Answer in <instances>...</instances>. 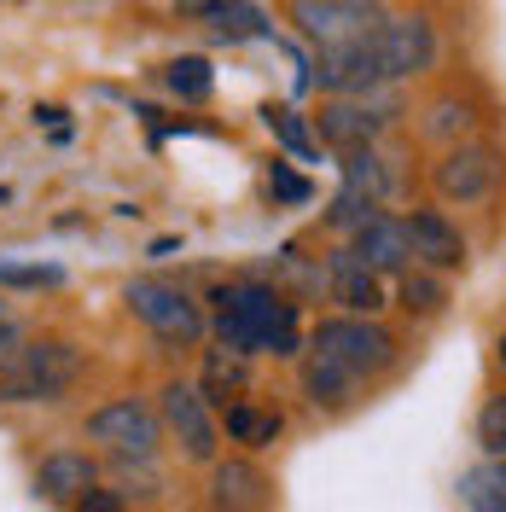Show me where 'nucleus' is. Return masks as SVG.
<instances>
[{
	"label": "nucleus",
	"mask_w": 506,
	"mask_h": 512,
	"mask_svg": "<svg viewBox=\"0 0 506 512\" xmlns=\"http://www.w3.org/2000/svg\"><path fill=\"white\" fill-rule=\"evenodd\" d=\"M204 12L216 18V30H222V35H262V18H256L251 6H227V0H210Z\"/></svg>",
	"instance_id": "26"
},
{
	"label": "nucleus",
	"mask_w": 506,
	"mask_h": 512,
	"mask_svg": "<svg viewBox=\"0 0 506 512\" xmlns=\"http://www.w3.org/2000/svg\"><path fill=\"white\" fill-rule=\"evenodd\" d=\"M396 361L402 344L379 315H326L303 350V396L320 414H349Z\"/></svg>",
	"instance_id": "1"
},
{
	"label": "nucleus",
	"mask_w": 506,
	"mask_h": 512,
	"mask_svg": "<svg viewBox=\"0 0 506 512\" xmlns=\"http://www.w3.org/2000/svg\"><path fill=\"white\" fill-rule=\"evenodd\" d=\"M24 344H30V326H24V315H18L12 303H0V367L24 350Z\"/></svg>",
	"instance_id": "27"
},
{
	"label": "nucleus",
	"mask_w": 506,
	"mask_h": 512,
	"mask_svg": "<svg viewBox=\"0 0 506 512\" xmlns=\"http://www.w3.org/2000/svg\"><path fill=\"white\" fill-rule=\"evenodd\" d=\"M495 367L506 373V332H501V344H495Z\"/></svg>",
	"instance_id": "30"
},
{
	"label": "nucleus",
	"mask_w": 506,
	"mask_h": 512,
	"mask_svg": "<svg viewBox=\"0 0 506 512\" xmlns=\"http://www.w3.org/2000/svg\"><path fill=\"white\" fill-rule=\"evenodd\" d=\"M501 187H506V152L489 146V140H460V146L437 152V163H431V192H437L443 210H477Z\"/></svg>",
	"instance_id": "6"
},
{
	"label": "nucleus",
	"mask_w": 506,
	"mask_h": 512,
	"mask_svg": "<svg viewBox=\"0 0 506 512\" xmlns=\"http://www.w3.org/2000/svg\"><path fill=\"white\" fill-rule=\"evenodd\" d=\"M402 227H408V251H413L419 268H431V274H443V280H454V274L472 268V245H466L460 222L448 216L443 204H413L408 216H402Z\"/></svg>",
	"instance_id": "11"
},
{
	"label": "nucleus",
	"mask_w": 506,
	"mask_h": 512,
	"mask_svg": "<svg viewBox=\"0 0 506 512\" xmlns=\"http://www.w3.org/2000/svg\"><path fill=\"white\" fill-rule=\"evenodd\" d=\"M210 332L222 350L239 355H274V361H297L303 355V315L280 286L262 280H233V286L210 291Z\"/></svg>",
	"instance_id": "3"
},
{
	"label": "nucleus",
	"mask_w": 506,
	"mask_h": 512,
	"mask_svg": "<svg viewBox=\"0 0 506 512\" xmlns=\"http://www.w3.org/2000/svg\"><path fill=\"white\" fill-rule=\"evenodd\" d=\"M88 443L99 454H111V460H158L163 448V419L152 402H140V396H117V402H105L88 414Z\"/></svg>",
	"instance_id": "10"
},
{
	"label": "nucleus",
	"mask_w": 506,
	"mask_h": 512,
	"mask_svg": "<svg viewBox=\"0 0 506 512\" xmlns=\"http://www.w3.org/2000/svg\"><path fill=\"white\" fill-rule=\"evenodd\" d=\"M320 291L338 303V315H384V303H390V280L373 274L349 245L326 251V262H320Z\"/></svg>",
	"instance_id": "12"
},
{
	"label": "nucleus",
	"mask_w": 506,
	"mask_h": 512,
	"mask_svg": "<svg viewBox=\"0 0 506 512\" xmlns=\"http://www.w3.org/2000/svg\"><path fill=\"white\" fill-rule=\"evenodd\" d=\"M268 128H274V134H280L285 146H291V152H297V158H315V134H309V128H303V117H297V111H274V105H268Z\"/></svg>",
	"instance_id": "25"
},
{
	"label": "nucleus",
	"mask_w": 506,
	"mask_h": 512,
	"mask_svg": "<svg viewBox=\"0 0 506 512\" xmlns=\"http://www.w3.org/2000/svg\"><path fill=\"white\" fill-rule=\"evenodd\" d=\"M0 286L6 291H53V286H64V268H53V262H0Z\"/></svg>",
	"instance_id": "22"
},
{
	"label": "nucleus",
	"mask_w": 506,
	"mask_h": 512,
	"mask_svg": "<svg viewBox=\"0 0 506 512\" xmlns=\"http://www.w3.org/2000/svg\"><path fill=\"white\" fill-rule=\"evenodd\" d=\"M198 390H204V402L222 414L227 402H239L245 390H251V355L239 350H204V373H198Z\"/></svg>",
	"instance_id": "18"
},
{
	"label": "nucleus",
	"mask_w": 506,
	"mask_h": 512,
	"mask_svg": "<svg viewBox=\"0 0 506 512\" xmlns=\"http://www.w3.org/2000/svg\"><path fill=\"white\" fill-rule=\"evenodd\" d=\"M390 286H396V309H402L408 320H437L448 309V280L443 274H431V268H419V262L402 268Z\"/></svg>",
	"instance_id": "19"
},
{
	"label": "nucleus",
	"mask_w": 506,
	"mask_h": 512,
	"mask_svg": "<svg viewBox=\"0 0 506 512\" xmlns=\"http://www.w3.org/2000/svg\"><path fill=\"white\" fill-rule=\"evenodd\" d=\"M419 140L425 146H437V152H448V146H460V140H477V105L472 99H460V94H431L419 111Z\"/></svg>",
	"instance_id": "16"
},
{
	"label": "nucleus",
	"mask_w": 506,
	"mask_h": 512,
	"mask_svg": "<svg viewBox=\"0 0 506 512\" xmlns=\"http://www.w3.org/2000/svg\"><path fill=\"white\" fill-rule=\"evenodd\" d=\"M285 431V419L274 414V408H256V402H227L222 408V437L239 448H274V437Z\"/></svg>",
	"instance_id": "21"
},
{
	"label": "nucleus",
	"mask_w": 506,
	"mask_h": 512,
	"mask_svg": "<svg viewBox=\"0 0 506 512\" xmlns=\"http://www.w3.org/2000/svg\"><path fill=\"white\" fill-rule=\"evenodd\" d=\"M158 419H163V437L181 448L187 460L198 466H216L222 454V414L204 402V390L192 379H169L158 390Z\"/></svg>",
	"instance_id": "9"
},
{
	"label": "nucleus",
	"mask_w": 506,
	"mask_h": 512,
	"mask_svg": "<svg viewBox=\"0 0 506 512\" xmlns=\"http://www.w3.org/2000/svg\"><path fill=\"white\" fill-rule=\"evenodd\" d=\"M437 59H443L437 24L425 12H390L367 41L338 47V53H315V82L326 99L390 94V88H408L419 76H431Z\"/></svg>",
	"instance_id": "2"
},
{
	"label": "nucleus",
	"mask_w": 506,
	"mask_h": 512,
	"mask_svg": "<svg viewBox=\"0 0 506 512\" xmlns=\"http://www.w3.org/2000/svg\"><path fill=\"white\" fill-rule=\"evenodd\" d=\"M477 448L495 454V460H506V396H489V402L477 408Z\"/></svg>",
	"instance_id": "23"
},
{
	"label": "nucleus",
	"mask_w": 506,
	"mask_h": 512,
	"mask_svg": "<svg viewBox=\"0 0 506 512\" xmlns=\"http://www.w3.org/2000/svg\"><path fill=\"white\" fill-rule=\"evenodd\" d=\"M210 507L216 512H268L274 507V483L256 460H216L210 466Z\"/></svg>",
	"instance_id": "13"
},
{
	"label": "nucleus",
	"mask_w": 506,
	"mask_h": 512,
	"mask_svg": "<svg viewBox=\"0 0 506 512\" xmlns=\"http://www.w3.org/2000/svg\"><path fill=\"white\" fill-rule=\"evenodd\" d=\"M338 175H344V187H355L367 204H379V210L402 198V169H396V158H390L384 146L344 152V158H338Z\"/></svg>",
	"instance_id": "17"
},
{
	"label": "nucleus",
	"mask_w": 506,
	"mask_h": 512,
	"mask_svg": "<svg viewBox=\"0 0 506 512\" xmlns=\"http://www.w3.org/2000/svg\"><path fill=\"white\" fill-rule=\"evenodd\" d=\"M88 373V355L70 338H30L0 367V402L6 408H53Z\"/></svg>",
	"instance_id": "4"
},
{
	"label": "nucleus",
	"mask_w": 506,
	"mask_h": 512,
	"mask_svg": "<svg viewBox=\"0 0 506 512\" xmlns=\"http://www.w3.org/2000/svg\"><path fill=\"white\" fill-rule=\"evenodd\" d=\"M94 483H99V460L82 454V448H53L35 466V495L41 501H59V507H76Z\"/></svg>",
	"instance_id": "15"
},
{
	"label": "nucleus",
	"mask_w": 506,
	"mask_h": 512,
	"mask_svg": "<svg viewBox=\"0 0 506 512\" xmlns=\"http://www.w3.org/2000/svg\"><path fill=\"white\" fill-rule=\"evenodd\" d=\"M123 303H128V315L140 320L158 344H169V350H192V344H204V332H210V309H204L187 286L163 280V274L128 280Z\"/></svg>",
	"instance_id": "5"
},
{
	"label": "nucleus",
	"mask_w": 506,
	"mask_h": 512,
	"mask_svg": "<svg viewBox=\"0 0 506 512\" xmlns=\"http://www.w3.org/2000/svg\"><path fill=\"white\" fill-rule=\"evenodd\" d=\"M169 88L181 99H210V64L204 59H175L169 64Z\"/></svg>",
	"instance_id": "24"
},
{
	"label": "nucleus",
	"mask_w": 506,
	"mask_h": 512,
	"mask_svg": "<svg viewBox=\"0 0 506 512\" xmlns=\"http://www.w3.org/2000/svg\"><path fill=\"white\" fill-rule=\"evenodd\" d=\"M454 501L466 512H506V460L483 454L477 466H466L454 483Z\"/></svg>",
	"instance_id": "20"
},
{
	"label": "nucleus",
	"mask_w": 506,
	"mask_h": 512,
	"mask_svg": "<svg viewBox=\"0 0 506 512\" xmlns=\"http://www.w3.org/2000/svg\"><path fill=\"white\" fill-rule=\"evenodd\" d=\"M70 512H128V495L117 489V483H94V489H88Z\"/></svg>",
	"instance_id": "28"
},
{
	"label": "nucleus",
	"mask_w": 506,
	"mask_h": 512,
	"mask_svg": "<svg viewBox=\"0 0 506 512\" xmlns=\"http://www.w3.org/2000/svg\"><path fill=\"white\" fill-rule=\"evenodd\" d=\"M274 192H280V198H309V187H303L297 175H285L280 163H274Z\"/></svg>",
	"instance_id": "29"
},
{
	"label": "nucleus",
	"mask_w": 506,
	"mask_h": 512,
	"mask_svg": "<svg viewBox=\"0 0 506 512\" xmlns=\"http://www.w3.org/2000/svg\"><path fill=\"white\" fill-rule=\"evenodd\" d=\"M349 251L361 256L373 274H384V280H396L402 268H413V251H408V227H402V216H390V210H379V216H367V222L355 227L344 239Z\"/></svg>",
	"instance_id": "14"
},
{
	"label": "nucleus",
	"mask_w": 506,
	"mask_h": 512,
	"mask_svg": "<svg viewBox=\"0 0 506 512\" xmlns=\"http://www.w3.org/2000/svg\"><path fill=\"white\" fill-rule=\"evenodd\" d=\"M384 18H390L384 0H291L285 6V24L303 35L315 53H338V47L367 41Z\"/></svg>",
	"instance_id": "8"
},
{
	"label": "nucleus",
	"mask_w": 506,
	"mask_h": 512,
	"mask_svg": "<svg viewBox=\"0 0 506 512\" xmlns=\"http://www.w3.org/2000/svg\"><path fill=\"white\" fill-rule=\"evenodd\" d=\"M408 117L402 105V88L390 94H344V99H326L315 111V134L344 158V152H367V146H384V134Z\"/></svg>",
	"instance_id": "7"
}]
</instances>
